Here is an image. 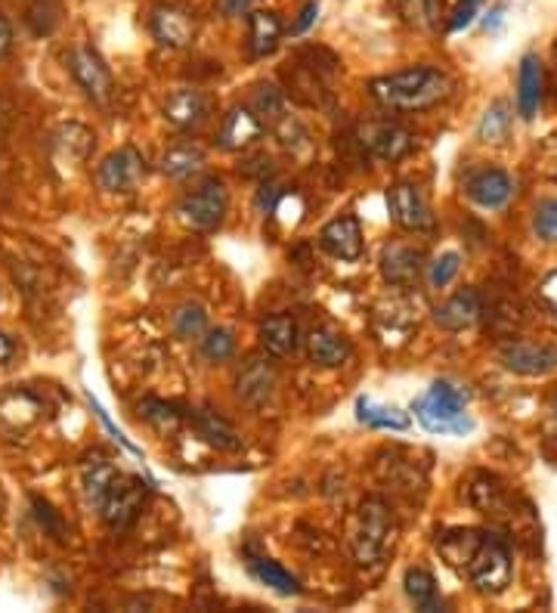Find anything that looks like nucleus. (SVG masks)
<instances>
[{
    "label": "nucleus",
    "instance_id": "obj_39",
    "mask_svg": "<svg viewBox=\"0 0 557 613\" xmlns=\"http://www.w3.org/2000/svg\"><path fill=\"white\" fill-rule=\"evenodd\" d=\"M483 0H458V7H455V13L450 19V31H462L467 29L474 19H477V10H481Z\"/></svg>",
    "mask_w": 557,
    "mask_h": 613
},
{
    "label": "nucleus",
    "instance_id": "obj_24",
    "mask_svg": "<svg viewBox=\"0 0 557 613\" xmlns=\"http://www.w3.org/2000/svg\"><path fill=\"white\" fill-rule=\"evenodd\" d=\"M93 150V134L84 127V124H62L60 131L53 134V155H56V162H69V165H78V162H84Z\"/></svg>",
    "mask_w": 557,
    "mask_h": 613
},
{
    "label": "nucleus",
    "instance_id": "obj_3",
    "mask_svg": "<svg viewBox=\"0 0 557 613\" xmlns=\"http://www.w3.org/2000/svg\"><path fill=\"white\" fill-rule=\"evenodd\" d=\"M467 390L452 381H434L422 397L412 403V412L431 435H465L474 428V421L465 416Z\"/></svg>",
    "mask_w": 557,
    "mask_h": 613
},
{
    "label": "nucleus",
    "instance_id": "obj_46",
    "mask_svg": "<svg viewBox=\"0 0 557 613\" xmlns=\"http://www.w3.org/2000/svg\"><path fill=\"white\" fill-rule=\"evenodd\" d=\"M251 3H255V0H220V10H224L226 16H241L251 10Z\"/></svg>",
    "mask_w": 557,
    "mask_h": 613
},
{
    "label": "nucleus",
    "instance_id": "obj_28",
    "mask_svg": "<svg viewBox=\"0 0 557 613\" xmlns=\"http://www.w3.org/2000/svg\"><path fill=\"white\" fill-rule=\"evenodd\" d=\"M248 570H251V576H255L257 583L267 585L272 592H279V595H301V583H298L279 561H270V558H251V561H248Z\"/></svg>",
    "mask_w": 557,
    "mask_h": 613
},
{
    "label": "nucleus",
    "instance_id": "obj_18",
    "mask_svg": "<svg viewBox=\"0 0 557 613\" xmlns=\"http://www.w3.org/2000/svg\"><path fill=\"white\" fill-rule=\"evenodd\" d=\"M545 96V72L543 60L536 53H527L520 60V69H517V112L520 119L533 121L543 109Z\"/></svg>",
    "mask_w": 557,
    "mask_h": 613
},
{
    "label": "nucleus",
    "instance_id": "obj_14",
    "mask_svg": "<svg viewBox=\"0 0 557 613\" xmlns=\"http://www.w3.org/2000/svg\"><path fill=\"white\" fill-rule=\"evenodd\" d=\"M319 245L338 260H360L362 257V226L357 214H341L319 229Z\"/></svg>",
    "mask_w": 557,
    "mask_h": 613
},
{
    "label": "nucleus",
    "instance_id": "obj_11",
    "mask_svg": "<svg viewBox=\"0 0 557 613\" xmlns=\"http://www.w3.org/2000/svg\"><path fill=\"white\" fill-rule=\"evenodd\" d=\"M279 385V372L272 366V357H251L236 375V394L245 406H264L270 403L272 394Z\"/></svg>",
    "mask_w": 557,
    "mask_h": 613
},
{
    "label": "nucleus",
    "instance_id": "obj_47",
    "mask_svg": "<svg viewBox=\"0 0 557 613\" xmlns=\"http://www.w3.org/2000/svg\"><path fill=\"white\" fill-rule=\"evenodd\" d=\"M13 350H16L13 338H10V335H7V331H0V366H3V362H7V359L13 357Z\"/></svg>",
    "mask_w": 557,
    "mask_h": 613
},
{
    "label": "nucleus",
    "instance_id": "obj_37",
    "mask_svg": "<svg viewBox=\"0 0 557 613\" xmlns=\"http://www.w3.org/2000/svg\"><path fill=\"white\" fill-rule=\"evenodd\" d=\"M458 269H462V255L458 252H446V255H440L427 267V283H431V288H446L458 276Z\"/></svg>",
    "mask_w": 557,
    "mask_h": 613
},
{
    "label": "nucleus",
    "instance_id": "obj_29",
    "mask_svg": "<svg viewBox=\"0 0 557 613\" xmlns=\"http://www.w3.org/2000/svg\"><path fill=\"white\" fill-rule=\"evenodd\" d=\"M121 471L115 464L103 459V456H96V459H87V462L81 464V487H84V493L91 499L93 505H100L103 502V495L112 487V480L118 478Z\"/></svg>",
    "mask_w": 557,
    "mask_h": 613
},
{
    "label": "nucleus",
    "instance_id": "obj_13",
    "mask_svg": "<svg viewBox=\"0 0 557 613\" xmlns=\"http://www.w3.org/2000/svg\"><path fill=\"white\" fill-rule=\"evenodd\" d=\"M362 146L381 162H400L415 150V136L393 121H375L362 131Z\"/></svg>",
    "mask_w": 557,
    "mask_h": 613
},
{
    "label": "nucleus",
    "instance_id": "obj_42",
    "mask_svg": "<svg viewBox=\"0 0 557 613\" xmlns=\"http://www.w3.org/2000/svg\"><path fill=\"white\" fill-rule=\"evenodd\" d=\"M539 300H543L551 314H557V269L548 273L543 283H539Z\"/></svg>",
    "mask_w": 557,
    "mask_h": 613
},
{
    "label": "nucleus",
    "instance_id": "obj_4",
    "mask_svg": "<svg viewBox=\"0 0 557 613\" xmlns=\"http://www.w3.org/2000/svg\"><path fill=\"white\" fill-rule=\"evenodd\" d=\"M396 542V518L391 505L378 495L362 499L357 509V524H353V558L360 564H381Z\"/></svg>",
    "mask_w": 557,
    "mask_h": 613
},
{
    "label": "nucleus",
    "instance_id": "obj_1",
    "mask_svg": "<svg viewBox=\"0 0 557 613\" xmlns=\"http://www.w3.org/2000/svg\"><path fill=\"white\" fill-rule=\"evenodd\" d=\"M437 549L481 595H502L512 583V554L502 539L481 530H450L437 539Z\"/></svg>",
    "mask_w": 557,
    "mask_h": 613
},
{
    "label": "nucleus",
    "instance_id": "obj_27",
    "mask_svg": "<svg viewBox=\"0 0 557 613\" xmlns=\"http://www.w3.org/2000/svg\"><path fill=\"white\" fill-rule=\"evenodd\" d=\"M403 589H406L409 601L424 613L443 611V601L437 595V580L424 568H409L403 576Z\"/></svg>",
    "mask_w": 557,
    "mask_h": 613
},
{
    "label": "nucleus",
    "instance_id": "obj_5",
    "mask_svg": "<svg viewBox=\"0 0 557 613\" xmlns=\"http://www.w3.org/2000/svg\"><path fill=\"white\" fill-rule=\"evenodd\" d=\"M229 198H226V186L217 177H208L198 183L193 193H186L177 205V217L186 229L193 233H212L224 224V214Z\"/></svg>",
    "mask_w": 557,
    "mask_h": 613
},
{
    "label": "nucleus",
    "instance_id": "obj_33",
    "mask_svg": "<svg viewBox=\"0 0 557 613\" xmlns=\"http://www.w3.org/2000/svg\"><path fill=\"white\" fill-rule=\"evenodd\" d=\"M62 19V3L60 0H31L29 10H25V25L34 38H47L53 34Z\"/></svg>",
    "mask_w": 557,
    "mask_h": 613
},
{
    "label": "nucleus",
    "instance_id": "obj_43",
    "mask_svg": "<svg viewBox=\"0 0 557 613\" xmlns=\"http://www.w3.org/2000/svg\"><path fill=\"white\" fill-rule=\"evenodd\" d=\"M317 16H319V3L317 0H307V3H303V10L298 13V22L291 25V34H303V31L317 22Z\"/></svg>",
    "mask_w": 557,
    "mask_h": 613
},
{
    "label": "nucleus",
    "instance_id": "obj_44",
    "mask_svg": "<svg viewBox=\"0 0 557 613\" xmlns=\"http://www.w3.org/2000/svg\"><path fill=\"white\" fill-rule=\"evenodd\" d=\"M13 50V25L7 16H0V60Z\"/></svg>",
    "mask_w": 557,
    "mask_h": 613
},
{
    "label": "nucleus",
    "instance_id": "obj_19",
    "mask_svg": "<svg viewBox=\"0 0 557 613\" xmlns=\"http://www.w3.org/2000/svg\"><path fill=\"white\" fill-rule=\"evenodd\" d=\"M512 195L514 180L508 177L505 171H498V167H486V171H481V174H474V177L467 180V198L486 211L505 208V205L512 202Z\"/></svg>",
    "mask_w": 557,
    "mask_h": 613
},
{
    "label": "nucleus",
    "instance_id": "obj_34",
    "mask_svg": "<svg viewBox=\"0 0 557 613\" xmlns=\"http://www.w3.org/2000/svg\"><path fill=\"white\" fill-rule=\"evenodd\" d=\"M140 416L149 421L155 431H162V435H174L177 428H180L183 416L165 400H143L140 403Z\"/></svg>",
    "mask_w": 557,
    "mask_h": 613
},
{
    "label": "nucleus",
    "instance_id": "obj_2",
    "mask_svg": "<svg viewBox=\"0 0 557 613\" xmlns=\"http://www.w3.org/2000/svg\"><path fill=\"white\" fill-rule=\"evenodd\" d=\"M369 93L375 96V103L393 112H424L450 100L452 78L434 65H409L403 72L375 78Z\"/></svg>",
    "mask_w": 557,
    "mask_h": 613
},
{
    "label": "nucleus",
    "instance_id": "obj_12",
    "mask_svg": "<svg viewBox=\"0 0 557 613\" xmlns=\"http://www.w3.org/2000/svg\"><path fill=\"white\" fill-rule=\"evenodd\" d=\"M505 369L517 375H551L557 369V347L539 341H508L498 350Z\"/></svg>",
    "mask_w": 557,
    "mask_h": 613
},
{
    "label": "nucleus",
    "instance_id": "obj_21",
    "mask_svg": "<svg viewBox=\"0 0 557 613\" xmlns=\"http://www.w3.org/2000/svg\"><path fill=\"white\" fill-rule=\"evenodd\" d=\"M298 341H301V329L291 314H272L260 323V347L272 359L291 357L298 350Z\"/></svg>",
    "mask_w": 557,
    "mask_h": 613
},
{
    "label": "nucleus",
    "instance_id": "obj_16",
    "mask_svg": "<svg viewBox=\"0 0 557 613\" xmlns=\"http://www.w3.org/2000/svg\"><path fill=\"white\" fill-rule=\"evenodd\" d=\"M303 347H307V359L319 369H338L350 359V341L344 338V331L332 326H313L303 338Z\"/></svg>",
    "mask_w": 557,
    "mask_h": 613
},
{
    "label": "nucleus",
    "instance_id": "obj_25",
    "mask_svg": "<svg viewBox=\"0 0 557 613\" xmlns=\"http://www.w3.org/2000/svg\"><path fill=\"white\" fill-rule=\"evenodd\" d=\"M205 162H208V155H205V150L198 143H174L162 155V171L171 180H186L198 174L205 167Z\"/></svg>",
    "mask_w": 557,
    "mask_h": 613
},
{
    "label": "nucleus",
    "instance_id": "obj_38",
    "mask_svg": "<svg viewBox=\"0 0 557 613\" xmlns=\"http://www.w3.org/2000/svg\"><path fill=\"white\" fill-rule=\"evenodd\" d=\"M533 229L536 236L548 245H557V198L539 202L536 214H533Z\"/></svg>",
    "mask_w": 557,
    "mask_h": 613
},
{
    "label": "nucleus",
    "instance_id": "obj_6",
    "mask_svg": "<svg viewBox=\"0 0 557 613\" xmlns=\"http://www.w3.org/2000/svg\"><path fill=\"white\" fill-rule=\"evenodd\" d=\"M69 72L75 78L78 88L87 93V100H93L96 105L112 103V96H115V78L109 72L106 60L93 47H75L69 53Z\"/></svg>",
    "mask_w": 557,
    "mask_h": 613
},
{
    "label": "nucleus",
    "instance_id": "obj_8",
    "mask_svg": "<svg viewBox=\"0 0 557 613\" xmlns=\"http://www.w3.org/2000/svg\"><path fill=\"white\" fill-rule=\"evenodd\" d=\"M146 177V159L134 146H121L109 152L106 159L96 167V183L106 193H134L136 186Z\"/></svg>",
    "mask_w": 557,
    "mask_h": 613
},
{
    "label": "nucleus",
    "instance_id": "obj_9",
    "mask_svg": "<svg viewBox=\"0 0 557 613\" xmlns=\"http://www.w3.org/2000/svg\"><path fill=\"white\" fill-rule=\"evenodd\" d=\"M152 38L162 47L183 50L193 44L196 38V16L189 13L180 3H158L149 16Z\"/></svg>",
    "mask_w": 557,
    "mask_h": 613
},
{
    "label": "nucleus",
    "instance_id": "obj_20",
    "mask_svg": "<svg viewBox=\"0 0 557 613\" xmlns=\"http://www.w3.org/2000/svg\"><path fill=\"white\" fill-rule=\"evenodd\" d=\"M481 295L474 288H462V292H455L450 300H443L437 310H434V323L446 331H462L471 329L481 319Z\"/></svg>",
    "mask_w": 557,
    "mask_h": 613
},
{
    "label": "nucleus",
    "instance_id": "obj_36",
    "mask_svg": "<svg viewBox=\"0 0 557 613\" xmlns=\"http://www.w3.org/2000/svg\"><path fill=\"white\" fill-rule=\"evenodd\" d=\"M202 354L212 362H226L236 354V338L229 329H205L202 335Z\"/></svg>",
    "mask_w": 557,
    "mask_h": 613
},
{
    "label": "nucleus",
    "instance_id": "obj_26",
    "mask_svg": "<svg viewBox=\"0 0 557 613\" xmlns=\"http://www.w3.org/2000/svg\"><path fill=\"white\" fill-rule=\"evenodd\" d=\"M357 419L369 428H378V431H409V412L396 409V406H381L369 397H360L357 400Z\"/></svg>",
    "mask_w": 557,
    "mask_h": 613
},
{
    "label": "nucleus",
    "instance_id": "obj_35",
    "mask_svg": "<svg viewBox=\"0 0 557 613\" xmlns=\"http://www.w3.org/2000/svg\"><path fill=\"white\" fill-rule=\"evenodd\" d=\"M208 329V314H205V307L202 304H183L177 307V314H174V331H177V338H202Z\"/></svg>",
    "mask_w": 557,
    "mask_h": 613
},
{
    "label": "nucleus",
    "instance_id": "obj_30",
    "mask_svg": "<svg viewBox=\"0 0 557 613\" xmlns=\"http://www.w3.org/2000/svg\"><path fill=\"white\" fill-rule=\"evenodd\" d=\"M196 428H198V435L205 437L212 447L217 449H239L241 447V440L239 435H236V428L229 425L226 419H220L217 412H212V409H198L196 412Z\"/></svg>",
    "mask_w": 557,
    "mask_h": 613
},
{
    "label": "nucleus",
    "instance_id": "obj_32",
    "mask_svg": "<svg viewBox=\"0 0 557 613\" xmlns=\"http://www.w3.org/2000/svg\"><path fill=\"white\" fill-rule=\"evenodd\" d=\"M396 10L406 19V25L431 31L437 29L440 16H443V0H396Z\"/></svg>",
    "mask_w": 557,
    "mask_h": 613
},
{
    "label": "nucleus",
    "instance_id": "obj_17",
    "mask_svg": "<svg viewBox=\"0 0 557 613\" xmlns=\"http://www.w3.org/2000/svg\"><path fill=\"white\" fill-rule=\"evenodd\" d=\"M167 124H174L177 131H196L202 121L208 119V100L196 88H177L167 93L165 105Z\"/></svg>",
    "mask_w": 557,
    "mask_h": 613
},
{
    "label": "nucleus",
    "instance_id": "obj_40",
    "mask_svg": "<svg viewBox=\"0 0 557 613\" xmlns=\"http://www.w3.org/2000/svg\"><path fill=\"white\" fill-rule=\"evenodd\" d=\"M87 400H91L93 412H96V416H100V421H103V425H106V431H109V435L115 437V440H118L121 447L127 449V452H131V456H143V452H140V447H134V443H131V440H127V437H124V431H121V428H115V421L109 419V412H106V409H103V406L96 403V400H93V397H87Z\"/></svg>",
    "mask_w": 557,
    "mask_h": 613
},
{
    "label": "nucleus",
    "instance_id": "obj_15",
    "mask_svg": "<svg viewBox=\"0 0 557 613\" xmlns=\"http://www.w3.org/2000/svg\"><path fill=\"white\" fill-rule=\"evenodd\" d=\"M378 267H381L384 283L409 288V285H415V279L422 276L424 252L415 248V245H400V242L396 245H384V252L378 257Z\"/></svg>",
    "mask_w": 557,
    "mask_h": 613
},
{
    "label": "nucleus",
    "instance_id": "obj_48",
    "mask_svg": "<svg viewBox=\"0 0 557 613\" xmlns=\"http://www.w3.org/2000/svg\"><path fill=\"white\" fill-rule=\"evenodd\" d=\"M10 119H13V109H10V105L0 100V136L7 134V127H10Z\"/></svg>",
    "mask_w": 557,
    "mask_h": 613
},
{
    "label": "nucleus",
    "instance_id": "obj_22",
    "mask_svg": "<svg viewBox=\"0 0 557 613\" xmlns=\"http://www.w3.org/2000/svg\"><path fill=\"white\" fill-rule=\"evenodd\" d=\"M260 134H264V124L257 121L255 112L236 105V109L226 112L224 124H220V134H217V143L226 152H241L248 150L255 140H260Z\"/></svg>",
    "mask_w": 557,
    "mask_h": 613
},
{
    "label": "nucleus",
    "instance_id": "obj_31",
    "mask_svg": "<svg viewBox=\"0 0 557 613\" xmlns=\"http://www.w3.org/2000/svg\"><path fill=\"white\" fill-rule=\"evenodd\" d=\"M508 131H512V105L505 103V100H498V103H493L483 112L481 124H477V136H481L483 143H505Z\"/></svg>",
    "mask_w": 557,
    "mask_h": 613
},
{
    "label": "nucleus",
    "instance_id": "obj_10",
    "mask_svg": "<svg viewBox=\"0 0 557 613\" xmlns=\"http://www.w3.org/2000/svg\"><path fill=\"white\" fill-rule=\"evenodd\" d=\"M388 211H391L393 224L406 233H424L434 226V214L427 208L422 190L412 183H393L388 190Z\"/></svg>",
    "mask_w": 557,
    "mask_h": 613
},
{
    "label": "nucleus",
    "instance_id": "obj_45",
    "mask_svg": "<svg viewBox=\"0 0 557 613\" xmlns=\"http://www.w3.org/2000/svg\"><path fill=\"white\" fill-rule=\"evenodd\" d=\"M276 198H279V190L276 186H264L260 195H257V208L264 211V214H272L276 211Z\"/></svg>",
    "mask_w": 557,
    "mask_h": 613
},
{
    "label": "nucleus",
    "instance_id": "obj_23",
    "mask_svg": "<svg viewBox=\"0 0 557 613\" xmlns=\"http://www.w3.org/2000/svg\"><path fill=\"white\" fill-rule=\"evenodd\" d=\"M282 19L270 10H255L248 16V47H251V57L264 60L270 57L272 50L282 41Z\"/></svg>",
    "mask_w": 557,
    "mask_h": 613
},
{
    "label": "nucleus",
    "instance_id": "obj_41",
    "mask_svg": "<svg viewBox=\"0 0 557 613\" xmlns=\"http://www.w3.org/2000/svg\"><path fill=\"white\" fill-rule=\"evenodd\" d=\"M31 505H34V514H38V521H41V527H44L47 533H53V537L60 539L62 537V521L53 514V509L47 505V502H41V499H31Z\"/></svg>",
    "mask_w": 557,
    "mask_h": 613
},
{
    "label": "nucleus",
    "instance_id": "obj_7",
    "mask_svg": "<svg viewBox=\"0 0 557 613\" xmlns=\"http://www.w3.org/2000/svg\"><path fill=\"white\" fill-rule=\"evenodd\" d=\"M143 502H146V483L143 478H118L112 480V487L103 495V502L96 505L103 521H106L112 530H127L140 518L143 511Z\"/></svg>",
    "mask_w": 557,
    "mask_h": 613
}]
</instances>
